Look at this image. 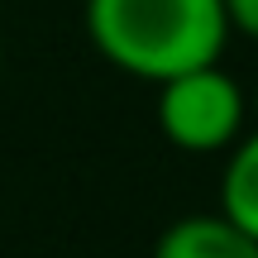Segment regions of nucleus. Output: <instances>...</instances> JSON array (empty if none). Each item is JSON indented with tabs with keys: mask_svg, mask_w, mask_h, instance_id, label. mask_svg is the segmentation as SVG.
<instances>
[{
	"mask_svg": "<svg viewBox=\"0 0 258 258\" xmlns=\"http://www.w3.org/2000/svg\"><path fill=\"white\" fill-rule=\"evenodd\" d=\"M86 34L110 67L158 86L220 62L230 19L220 0H86Z\"/></svg>",
	"mask_w": 258,
	"mask_h": 258,
	"instance_id": "nucleus-1",
	"label": "nucleus"
},
{
	"mask_svg": "<svg viewBox=\"0 0 258 258\" xmlns=\"http://www.w3.org/2000/svg\"><path fill=\"white\" fill-rule=\"evenodd\" d=\"M225 19H230V34H244L258 43V0H220Z\"/></svg>",
	"mask_w": 258,
	"mask_h": 258,
	"instance_id": "nucleus-5",
	"label": "nucleus"
},
{
	"mask_svg": "<svg viewBox=\"0 0 258 258\" xmlns=\"http://www.w3.org/2000/svg\"><path fill=\"white\" fill-rule=\"evenodd\" d=\"M220 215L258 239V129L230 144V163L220 177Z\"/></svg>",
	"mask_w": 258,
	"mask_h": 258,
	"instance_id": "nucleus-4",
	"label": "nucleus"
},
{
	"mask_svg": "<svg viewBox=\"0 0 258 258\" xmlns=\"http://www.w3.org/2000/svg\"><path fill=\"white\" fill-rule=\"evenodd\" d=\"M153 258H258V239L220 211L182 215L153 244Z\"/></svg>",
	"mask_w": 258,
	"mask_h": 258,
	"instance_id": "nucleus-3",
	"label": "nucleus"
},
{
	"mask_svg": "<svg viewBox=\"0 0 258 258\" xmlns=\"http://www.w3.org/2000/svg\"><path fill=\"white\" fill-rule=\"evenodd\" d=\"M244 120H249V96L220 62L158 82V129L172 148L220 153L244 134Z\"/></svg>",
	"mask_w": 258,
	"mask_h": 258,
	"instance_id": "nucleus-2",
	"label": "nucleus"
},
{
	"mask_svg": "<svg viewBox=\"0 0 258 258\" xmlns=\"http://www.w3.org/2000/svg\"><path fill=\"white\" fill-rule=\"evenodd\" d=\"M249 115H258V86H253V96H249Z\"/></svg>",
	"mask_w": 258,
	"mask_h": 258,
	"instance_id": "nucleus-6",
	"label": "nucleus"
}]
</instances>
